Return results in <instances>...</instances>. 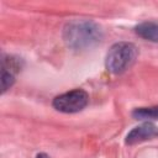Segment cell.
<instances>
[{"label": "cell", "instance_id": "6da1fadb", "mask_svg": "<svg viewBox=\"0 0 158 158\" xmlns=\"http://www.w3.org/2000/svg\"><path fill=\"white\" fill-rule=\"evenodd\" d=\"M102 38L100 27L90 20H73L64 26L63 40L73 49L83 51L94 47Z\"/></svg>", "mask_w": 158, "mask_h": 158}, {"label": "cell", "instance_id": "7a4b0ae2", "mask_svg": "<svg viewBox=\"0 0 158 158\" xmlns=\"http://www.w3.org/2000/svg\"><path fill=\"white\" fill-rule=\"evenodd\" d=\"M137 48L128 42L115 43L107 52L105 65L112 74H121L128 69L137 58Z\"/></svg>", "mask_w": 158, "mask_h": 158}, {"label": "cell", "instance_id": "3957f363", "mask_svg": "<svg viewBox=\"0 0 158 158\" xmlns=\"http://www.w3.org/2000/svg\"><path fill=\"white\" fill-rule=\"evenodd\" d=\"M89 101V96L86 91L81 89H74L72 91L58 95L53 100V107L60 112L73 114L81 111Z\"/></svg>", "mask_w": 158, "mask_h": 158}, {"label": "cell", "instance_id": "277c9868", "mask_svg": "<svg viewBox=\"0 0 158 158\" xmlns=\"http://www.w3.org/2000/svg\"><path fill=\"white\" fill-rule=\"evenodd\" d=\"M157 136H158V127L151 122H144L141 126H137L128 132V135L126 136V143L136 144Z\"/></svg>", "mask_w": 158, "mask_h": 158}, {"label": "cell", "instance_id": "5b68a950", "mask_svg": "<svg viewBox=\"0 0 158 158\" xmlns=\"http://www.w3.org/2000/svg\"><path fill=\"white\" fill-rule=\"evenodd\" d=\"M135 32L139 37L147 41L158 42V22H153V21L142 22L135 27Z\"/></svg>", "mask_w": 158, "mask_h": 158}, {"label": "cell", "instance_id": "8992f818", "mask_svg": "<svg viewBox=\"0 0 158 158\" xmlns=\"http://www.w3.org/2000/svg\"><path fill=\"white\" fill-rule=\"evenodd\" d=\"M132 116L136 120H158V106L135 109Z\"/></svg>", "mask_w": 158, "mask_h": 158}, {"label": "cell", "instance_id": "52a82bcc", "mask_svg": "<svg viewBox=\"0 0 158 158\" xmlns=\"http://www.w3.org/2000/svg\"><path fill=\"white\" fill-rule=\"evenodd\" d=\"M15 81V75L7 70L1 69V91L5 93Z\"/></svg>", "mask_w": 158, "mask_h": 158}, {"label": "cell", "instance_id": "ba28073f", "mask_svg": "<svg viewBox=\"0 0 158 158\" xmlns=\"http://www.w3.org/2000/svg\"><path fill=\"white\" fill-rule=\"evenodd\" d=\"M36 158H49L46 153H40V154H37V157Z\"/></svg>", "mask_w": 158, "mask_h": 158}]
</instances>
